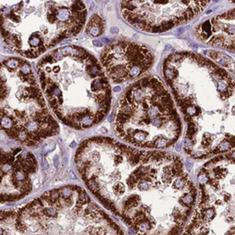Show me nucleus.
<instances>
[{"label":"nucleus","mask_w":235,"mask_h":235,"mask_svg":"<svg viewBox=\"0 0 235 235\" xmlns=\"http://www.w3.org/2000/svg\"><path fill=\"white\" fill-rule=\"evenodd\" d=\"M74 165L90 192L135 235L183 232L198 190L178 154L101 135L80 143Z\"/></svg>","instance_id":"nucleus-1"},{"label":"nucleus","mask_w":235,"mask_h":235,"mask_svg":"<svg viewBox=\"0 0 235 235\" xmlns=\"http://www.w3.org/2000/svg\"><path fill=\"white\" fill-rule=\"evenodd\" d=\"M163 74L186 124L184 152L202 160L235 150V78L188 51L170 54Z\"/></svg>","instance_id":"nucleus-2"},{"label":"nucleus","mask_w":235,"mask_h":235,"mask_svg":"<svg viewBox=\"0 0 235 235\" xmlns=\"http://www.w3.org/2000/svg\"><path fill=\"white\" fill-rule=\"evenodd\" d=\"M36 72L49 106L63 124L76 130L90 129L110 112L109 79L85 48L57 47L38 61Z\"/></svg>","instance_id":"nucleus-3"},{"label":"nucleus","mask_w":235,"mask_h":235,"mask_svg":"<svg viewBox=\"0 0 235 235\" xmlns=\"http://www.w3.org/2000/svg\"><path fill=\"white\" fill-rule=\"evenodd\" d=\"M0 219L1 235H127L84 188L74 184L4 210Z\"/></svg>","instance_id":"nucleus-4"},{"label":"nucleus","mask_w":235,"mask_h":235,"mask_svg":"<svg viewBox=\"0 0 235 235\" xmlns=\"http://www.w3.org/2000/svg\"><path fill=\"white\" fill-rule=\"evenodd\" d=\"M87 15L83 1H1V38L12 52L33 60L79 34Z\"/></svg>","instance_id":"nucleus-5"},{"label":"nucleus","mask_w":235,"mask_h":235,"mask_svg":"<svg viewBox=\"0 0 235 235\" xmlns=\"http://www.w3.org/2000/svg\"><path fill=\"white\" fill-rule=\"evenodd\" d=\"M114 131L124 142L142 150L166 149L179 140L181 118L159 78L142 77L124 90L118 103Z\"/></svg>","instance_id":"nucleus-6"},{"label":"nucleus","mask_w":235,"mask_h":235,"mask_svg":"<svg viewBox=\"0 0 235 235\" xmlns=\"http://www.w3.org/2000/svg\"><path fill=\"white\" fill-rule=\"evenodd\" d=\"M0 73L1 130L9 139L36 148L60 133L30 63L21 57H6L1 60Z\"/></svg>","instance_id":"nucleus-7"},{"label":"nucleus","mask_w":235,"mask_h":235,"mask_svg":"<svg viewBox=\"0 0 235 235\" xmlns=\"http://www.w3.org/2000/svg\"><path fill=\"white\" fill-rule=\"evenodd\" d=\"M211 1H122L121 13L124 20L138 30L163 33L186 24L199 15Z\"/></svg>","instance_id":"nucleus-8"},{"label":"nucleus","mask_w":235,"mask_h":235,"mask_svg":"<svg viewBox=\"0 0 235 235\" xmlns=\"http://www.w3.org/2000/svg\"><path fill=\"white\" fill-rule=\"evenodd\" d=\"M100 61L108 79L121 84L133 81L148 72L154 64L155 56L140 43L118 40L103 49Z\"/></svg>","instance_id":"nucleus-9"},{"label":"nucleus","mask_w":235,"mask_h":235,"mask_svg":"<svg viewBox=\"0 0 235 235\" xmlns=\"http://www.w3.org/2000/svg\"><path fill=\"white\" fill-rule=\"evenodd\" d=\"M39 164L35 155L22 147L1 148V204L14 202L33 190Z\"/></svg>","instance_id":"nucleus-10"},{"label":"nucleus","mask_w":235,"mask_h":235,"mask_svg":"<svg viewBox=\"0 0 235 235\" xmlns=\"http://www.w3.org/2000/svg\"><path fill=\"white\" fill-rule=\"evenodd\" d=\"M194 34L208 45L235 53V9L203 21Z\"/></svg>","instance_id":"nucleus-11"},{"label":"nucleus","mask_w":235,"mask_h":235,"mask_svg":"<svg viewBox=\"0 0 235 235\" xmlns=\"http://www.w3.org/2000/svg\"><path fill=\"white\" fill-rule=\"evenodd\" d=\"M182 235H235V226H224L190 218Z\"/></svg>","instance_id":"nucleus-12"},{"label":"nucleus","mask_w":235,"mask_h":235,"mask_svg":"<svg viewBox=\"0 0 235 235\" xmlns=\"http://www.w3.org/2000/svg\"><path fill=\"white\" fill-rule=\"evenodd\" d=\"M105 23L103 17L94 14L90 17V21L86 26V33L91 37H99L104 32Z\"/></svg>","instance_id":"nucleus-13"}]
</instances>
